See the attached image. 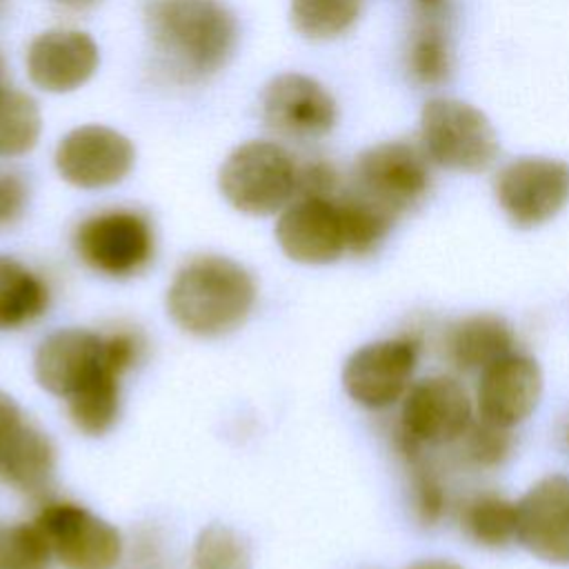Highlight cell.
Here are the masks:
<instances>
[{"instance_id":"6da1fadb","label":"cell","mask_w":569,"mask_h":569,"mask_svg":"<svg viewBox=\"0 0 569 569\" xmlns=\"http://www.w3.org/2000/svg\"><path fill=\"white\" fill-rule=\"evenodd\" d=\"M142 18L156 62L176 82L213 76L238 42V22L220 0H147Z\"/></svg>"},{"instance_id":"7a4b0ae2","label":"cell","mask_w":569,"mask_h":569,"mask_svg":"<svg viewBox=\"0 0 569 569\" xmlns=\"http://www.w3.org/2000/svg\"><path fill=\"white\" fill-rule=\"evenodd\" d=\"M256 302L251 273L224 256H196L173 276L167 311L187 333L213 338L244 322Z\"/></svg>"},{"instance_id":"3957f363","label":"cell","mask_w":569,"mask_h":569,"mask_svg":"<svg viewBox=\"0 0 569 569\" xmlns=\"http://www.w3.org/2000/svg\"><path fill=\"white\" fill-rule=\"evenodd\" d=\"M296 176L298 162L282 144L249 140L227 156L218 187L233 209L249 216H271L296 198Z\"/></svg>"},{"instance_id":"277c9868","label":"cell","mask_w":569,"mask_h":569,"mask_svg":"<svg viewBox=\"0 0 569 569\" xmlns=\"http://www.w3.org/2000/svg\"><path fill=\"white\" fill-rule=\"evenodd\" d=\"M420 147L429 162L451 171H482L498 151L489 118L456 98H431L420 111Z\"/></svg>"},{"instance_id":"5b68a950","label":"cell","mask_w":569,"mask_h":569,"mask_svg":"<svg viewBox=\"0 0 569 569\" xmlns=\"http://www.w3.org/2000/svg\"><path fill=\"white\" fill-rule=\"evenodd\" d=\"M73 249L96 273L131 278L144 271L153 260V222L142 211L129 207L96 211L76 227Z\"/></svg>"},{"instance_id":"8992f818","label":"cell","mask_w":569,"mask_h":569,"mask_svg":"<svg viewBox=\"0 0 569 569\" xmlns=\"http://www.w3.org/2000/svg\"><path fill=\"white\" fill-rule=\"evenodd\" d=\"M429 187L431 169L422 147L393 140L369 147L358 156L349 191L398 218L416 207Z\"/></svg>"},{"instance_id":"52a82bcc","label":"cell","mask_w":569,"mask_h":569,"mask_svg":"<svg viewBox=\"0 0 569 569\" xmlns=\"http://www.w3.org/2000/svg\"><path fill=\"white\" fill-rule=\"evenodd\" d=\"M33 522L64 569H116L122 558L120 531L82 505L49 498Z\"/></svg>"},{"instance_id":"ba28073f","label":"cell","mask_w":569,"mask_h":569,"mask_svg":"<svg viewBox=\"0 0 569 569\" xmlns=\"http://www.w3.org/2000/svg\"><path fill=\"white\" fill-rule=\"evenodd\" d=\"M422 340L409 331L356 349L342 367L347 396L367 409H387L411 387Z\"/></svg>"},{"instance_id":"9c48e42d","label":"cell","mask_w":569,"mask_h":569,"mask_svg":"<svg viewBox=\"0 0 569 569\" xmlns=\"http://www.w3.org/2000/svg\"><path fill=\"white\" fill-rule=\"evenodd\" d=\"M493 193L516 227L545 224L569 202V164L545 156L516 158L498 171Z\"/></svg>"},{"instance_id":"30bf717a","label":"cell","mask_w":569,"mask_h":569,"mask_svg":"<svg viewBox=\"0 0 569 569\" xmlns=\"http://www.w3.org/2000/svg\"><path fill=\"white\" fill-rule=\"evenodd\" d=\"M473 422V405L460 380L436 373L411 382L396 429L425 447L458 442Z\"/></svg>"},{"instance_id":"8fae6325","label":"cell","mask_w":569,"mask_h":569,"mask_svg":"<svg viewBox=\"0 0 569 569\" xmlns=\"http://www.w3.org/2000/svg\"><path fill=\"white\" fill-rule=\"evenodd\" d=\"M60 178L80 189H104L122 182L136 162L133 142L104 124L71 129L53 156Z\"/></svg>"},{"instance_id":"7c38bea8","label":"cell","mask_w":569,"mask_h":569,"mask_svg":"<svg viewBox=\"0 0 569 569\" xmlns=\"http://www.w3.org/2000/svg\"><path fill=\"white\" fill-rule=\"evenodd\" d=\"M264 124L289 140L327 136L338 120L333 96L305 73L276 76L262 93Z\"/></svg>"},{"instance_id":"4fadbf2b","label":"cell","mask_w":569,"mask_h":569,"mask_svg":"<svg viewBox=\"0 0 569 569\" xmlns=\"http://www.w3.org/2000/svg\"><path fill=\"white\" fill-rule=\"evenodd\" d=\"M516 540L536 558L569 565V478L547 476L516 502Z\"/></svg>"},{"instance_id":"5bb4252c","label":"cell","mask_w":569,"mask_h":569,"mask_svg":"<svg viewBox=\"0 0 569 569\" xmlns=\"http://www.w3.org/2000/svg\"><path fill=\"white\" fill-rule=\"evenodd\" d=\"M280 249L302 264H329L347 251L342 216L336 198L298 196L276 222Z\"/></svg>"},{"instance_id":"9a60e30c","label":"cell","mask_w":569,"mask_h":569,"mask_svg":"<svg viewBox=\"0 0 569 569\" xmlns=\"http://www.w3.org/2000/svg\"><path fill=\"white\" fill-rule=\"evenodd\" d=\"M107 360L104 333L71 327L40 342L33 358V373L44 391L69 400L100 376Z\"/></svg>"},{"instance_id":"2e32d148","label":"cell","mask_w":569,"mask_h":569,"mask_svg":"<svg viewBox=\"0 0 569 569\" xmlns=\"http://www.w3.org/2000/svg\"><path fill=\"white\" fill-rule=\"evenodd\" d=\"M542 373L538 362L518 351H509L487 365L478 376L476 409L480 420L516 427L538 407Z\"/></svg>"},{"instance_id":"e0dca14e","label":"cell","mask_w":569,"mask_h":569,"mask_svg":"<svg viewBox=\"0 0 569 569\" xmlns=\"http://www.w3.org/2000/svg\"><path fill=\"white\" fill-rule=\"evenodd\" d=\"M107 367L100 376L67 400V411L76 429L87 436H102L111 429L120 411V378L144 351L142 336L131 327H118L104 333Z\"/></svg>"},{"instance_id":"ac0fdd59","label":"cell","mask_w":569,"mask_h":569,"mask_svg":"<svg viewBox=\"0 0 569 569\" xmlns=\"http://www.w3.org/2000/svg\"><path fill=\"white\" fill-rule=\"evenodd\" d=\"M100 53L93 38L78 29H49L27 49L29 80L49 93L80 89L98 69Z\"/></svg>"},{"instance_id":"d6986e66","label":"cell","mask_w":569,"mask_h":569,"mask_svg":"<svg viewBox=\"0 0 569 569\" xmlns=\"http://www.w3.org/2000/svg\"><path fill=\"white\" fill-rule=\"evenodd\" d=\"M516 336L509 322L493 313H473L445 327L440 351L458 371H482L500 356L513 351Z\"/></svg>"},{"instance_id":"ffe728a7","label":"cell","mask_w":569,"mask_h":569,"mask_svg":"<svg viewBox=\"0 0 569 569\" xmlns=\"http://www.w3.org/2000/svg\"><path fill=\"white\" fill-rule=\"evenodd\" d=\"M56 449L44 431L20 425L0 449V480L29 498H42L53 480Z\"/></svg>"},{"instance_id":"44dd1931","label":"cell","mask_w":569,"mask_h":569,"mask_svg":"<svg viewBox=\"0 0 569 569\" xmlns=\"http://www.w3.org/2000/svg\"><path fill=\"white\" fill-rule=\"evenodd\" d=\"M49 284L11 256H0V331L24 327L47 313Z\"/></svg>"},{"instance_id":"7402d4cb","label":"cell","mask_w":569,"mask_h":569,"mask_svg":"<svg viewBox=\"0 0 569 569\" xmlns=\"http://www.w3.org/2000/svg\"><path fill=\"white\" fill-rule=\"evenodd\" d=\"M393 447L402 458L409 471V491H411V509L420 525L433 527L442 520L449 507L445 482L440 480L436 467L425 456V445L409 438L400 429L393 427Z\"/></svg>"},{"instance_id":"603a6c76","label":"cell","mask_w":569,"mask_h":569,"mask_svg":"<svg viewBox=\"0 0 569 569\" xmlns=\"http://www.w3.org/2000/svg\"><path fill=\"white\" fill-rule=\"evenodd\" d=\"M449 16L416 13L407 47V69L420 84H442L451 76V44L445 27Z\"/></svg>"},{"instance_id":"cb8c5ba5","label":"cell","mask_w":569,"mask_h":569,"mask_svg":"<svg viewBox=\"0 0 569 569\" xmlns=\"http://www.w3.org/2000/svg\"><path fill=\"white\" fill-rule=\"evenodd\" d=\"M460 529L478 547H507L516 538V502L498 491L473 493L460 505Z\"/></svg>"},{"instance_id":"d4e9b609","label":"cell","mask_w":569,"mask_h":569,"mask_svg":"<svg viewBox=\"0 0 569 569\" xmlns=\"http://www.w3.org/2000/svg\"><path fill=\"white\" fill-rule=\"evenodd\" d=\"M42 129L38 102L18 89L0 87V158L29 153Z\"/></svg>"},{"instance_id":"484cf974","label":"cell","mask_w":569,"mask_h":569,"mask_svg":"<svg viewBox=\"0 0 569 569\" xmlns=\"http://www.w3.org/2000/svg\"><path fill=\"white\" fill-rule=\"evenodd\" d=\"M336 200L342 216L347 251L353 256L373 253L391 231L396 218L349 189L338 193Z\"/></svg>"},{"instance_id":"4316f807","label":"cell","mask_w":569,"mask_h":569,"mask_svg":"<svg viewBox=\"0 0 569 569\" xmlns=\"http://www.w3.org/2000/svg\"><path fill=\"white\" fill-rule=\"evenodd\" d=\"M362 0H291L293 27L311 40H331L353 27Z\"/></svg>"},{"instance_id":"83f0119b","label":"cell","mask_w":569,"mask_h":569,"mask_svg":"<svg viewBox=\"0 0 569 569\" xmlns=\"http://www.w3.org/2000/svg\"><path fill=\"white\" fill-rule=\"evenodd\" d=\"M189 569H251V553L238 531L209 525L193 542Z\"/></svg>"},{"instance_id":"f1b7e54d","label":"cell","mask_w":569,"mask_h":569,"mask_svg":"<svg viewBox=\"0 0 569 569\" xmlns=\"http://www.w3.org/2000/svg\"><path fill=\"white\" fill-rule=\"evenodd\" d=\"M53 553L36 522L0 527V569H49Z\"/></svg>"},{"instance_id":"f546056e","label":"cell","mask_w":569,"mask_h":569,"mask_svg":"<svg viewBox=\"0 0 569 569\" xmlns=\"http://www.w3.org/2000/svg\"><path fill=\"white\" fill-rule=\"evenodd\" d=\"M462 440L465 460L478 469H493L500 467L513 449V436L507 427L480 420L471 422Z\"/></svg>"},{"instance_id":"4dcf8cb0","label":"cell","mask_w":569,"mask_h":569,"mask_svg":"<svg viewBox=\"0 0 569 569\" xmlns=\"http://www.w3.org/2000/svg\"><path fill=\"white\" fill-rule=\"evenodd\" d=\"M338 191H340V173L333 162L325 158H309L305 162H298L296 198L298 196L336 198Z\"/></svg>"},{"instance_id":"1f68e13d","label":"cell","mask_w":569,"mask_h":569,"mask_svg":"<svg viewBox=\"0 0 569 569\" xmlns=\"http://www.w3.org/2000/svg\"><path fill=\"white\" fill-rule=\"evenodd\" d=\"M29 202V187L20 173L0 171V229L16 224Z\"/></svg>"},{"instance_id":"d6a6232c","label":"cell","mask_w":569,"mask_h":569,"mask_svg":"<svg viewBox=\"0 0 569 569\" xmlns=\"http://www.w3.org/2000/svg\"><path fill=\"white\" fill-rule=\"evenodd\" d=\"M124 569H169L162 540L153 531H140Z\"/></svg>"},{"instance_id":"836d02e7","label":"cell","mask_w":569,"mask_h":569,"mask_svg":"<svg viewBox=\"0 0 569 569\" xmlns=\"http://www.w3.org/2000/svg\"><path fill=\"white\" fill-rule=\"evenodd\" d=\"M22 425V416L18 405L13 402L11 396L0 391V449L9 440V436Z\"/></svg>"},{"instance_id":"e575fe53","label":"cell","mask_w":569,"mask_h":569,"mask_svg":"<svg viewBox=\"0 0 569 569\" xmlns=\"http://www.w3.org/2000/svg\"><path fill=\"white\" fill-rule=\"evenodd\" d=\"M451 0H413V11L425 16H449Z\"/></svg>"},{"instance_id":"d590c367","label":"cell","mask_w":569,"mask_h":569,"mask_svg":"<svg viewBox=\"0 0 569 569\" xmlns=\"http://www.w3.org/2000/svg\"><path fill=\"white\" fill-rule=\"evenodd\" d=\"M407 569H465L462 565L453 562V560H445V558H429V560H418L413 565H409Z\"/></svg>"},{"instance_id":"8d00e7d4","label":"cell","mask_w":569,"mask_h":569,"mask_svg":"<svg viewBox=\"0 0 569 569\" xmlns=\"http://www.w3.org/2000/svg\"><path fill=\"white\" fill-rule=\"evenodd\" d=\"M60 2L71 4V7H87V4H91V2H96V0H60Z\"/></svg>"},{"instance_id":"74e56055","label":"cell","mask_w":569,"mask_h":569,"mask_svg":"<svg viewBox=\"0 0 569 569\" xmlns=\"http://www.w3.org/2000/svg\"><path fill=\"white\" fill-rule=\"evenodd\" d=\"M565 440H567V445H569V425L565 427Z\"/></svg>"},{"instance_id":"f35d334b","label":"cell","mask_w":569,"mask_h":569,"mask_svg":"<svg viewBox=\"0 0 569 569\" xmlns=\"http://www.w3.org/2000/svg\"><path fill=\"white\" fill-rule=\"evenodd\" d=\"M0 73H2V62H0Z\"/></svg>"},{"instance_id":"ab89813d","label":"cell","mask_w":569,"mask_h":569,"mask_svg":"<svg viewBox=\"0 0 569 569\" xmlns=\"http://www.w3.org/2000/svg\"><path fill=\"white\" fill-rule=\"evenodd\" d=\"M0 2H2V0H0Z\"/></svg>"}]
</instances>
